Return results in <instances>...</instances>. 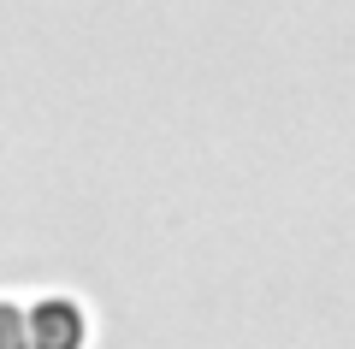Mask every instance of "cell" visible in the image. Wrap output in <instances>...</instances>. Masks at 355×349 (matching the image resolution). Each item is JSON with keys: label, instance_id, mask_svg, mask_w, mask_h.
<instances>
[{"label": "cell", "instance_id": "obj_1", "mask_svg": "<svg viewBox=\"0 0 355 349\" xmlns=\"http://www.w3.org/2000/svg\"><path fill=\"white\" fill-rule=\"evenodd\" d=\"M24 325H30V349H83V308L77 302H65V296H48V302H36V308L24 314Z\"/></svg>", "mask_w": 355, "mask_h": 349}, {"label": "cell", "instance_id": "obj_2", "mask_svg": "<svg viewBox=\"0 0 355 349\" xmlns=\"http://www.w3.org/2000/svg\"><path fill=\"white\" fill-rule=\"evenodd\" d=\"M0 349H30L24 308H12V302H0Z\"/></svg>", "mask_w": 355, "mask_h": 349}]
</instances>
